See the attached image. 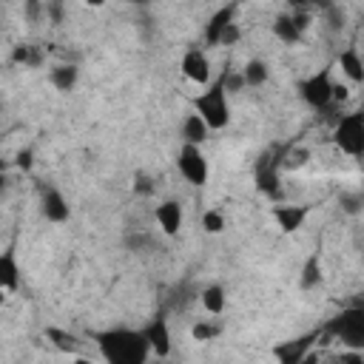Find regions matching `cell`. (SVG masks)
<instances>
[{
	"label": "cell",
	"mask_w": 364,
	"mask_h": 364,
	"mask_svg": "<svg viewBox=\"0 0 364 364\" xmlns=\"http://www.w3.org/2000/svg\"><path fill=\"white\" fill-rule=\"evenodd\" d=\"M94 341L102 358L111 364H142L151 353V344L142 330H125V327L102 330V333H94Z\"/></svg>",
	"instance_id": "1"
},
{
	"label": "cell",
	"mask_w": 364,
	"mask_h": 364,
	"mask_svg": "<svg viewBox=\"0 0 364 364\" xmlns=\"http://www.w3.org/2000/svg\"><path fill=\"white\" fill-rule=\"evenodd\" d=\"M193 108L210 125V131H222L230 122V105H228V91L222 85V77L208 82V88L193 97Z\"/></svg>",
	"instance_id": "2"
},
{
	"label": "cell",
	"mask_w": 364,
	"mask_h": 364,
	"mask_svg": "<svg viewBox=\"0 0 364 364\" xmlns=\"http://www.w3.org/2000/svg\"><path fill=\"white\" fill-rule=\"evenodd\" d=\"M327 336L341 341L344 347H364V304H347L336 318L327 321L324 327Z\"/></svg>",
	"instance_id": "3"
},
{
	"label": "cell",
	"mask_w": 364,
	"mask_h": 364,
	"mask_svg": "<svg viewBox=\"0 0 364 364\" xmlns=\"http://www.w3.org/2000/svg\"><path fill=\"white\" fill-rule=\"evenodd\" d=\"M284 154L287 148H273V151H264L259 159H256V191L264 193L267 199H282V185H279V168L284 162Z\"/></svg>",
	"instance_id": "4"
},
{
	"label": "cell",
	"mask_w": 364,
	"mask_h": 364,
	"mask_svg": "<svg viewBox=\"0 0 364 364\" xmlns=\"http://www.w3.org/2000/svg\"><path fill=\"white\" fill-rule=\"evenodd\" d=\"M333 142L347 156H364V111L344 114L333 128Z\"/></svg>",
	"instance_id": "5"
},
{
	"label": "cell",
	"mask_w": 364,
	"mask_h": 364,
	"mask_svg": "<svg viewBox=\"0 0 364 364\" xmlns=\"http://www.w3.org/2000/svg\"><path fill=\"white\" fill-rule=\"evenodd\" d=\"M299 94L301 100L316 108V111H324L330 102H333V80H330V68H318L316 74H310L307 80L299 82Z\"/></svg>",
	"instance_id": "6"
},
{
	"label": "cell",
	"mask_w": 364,
	"mask_h": 364,
	"mask_svg": "<svg viewBox=\"0 0 364 364\" xmlns=\"http://www.w3.org/2000/svg\"><path fill=\"white\" fill-rule=\"evenodd\" d=\"M176 168L196 188H202L208 182V176H210V165H208L205 154L199 151V145H191V142H182L179 156H176Z\"/></svg>",
	"instance_id": "7"
},
{
	"label": "cell",
	"mask_w": 364,
	"mask_h": 364,
	"mask_svg": "<svg viewBox=\"0 0 364 364\" xmlns=\"http://www.w3.org/2000/svg\"><path fill=\"white\" fill-rule=\"evenodd\" d=\"M236 9H239V0H230L228 6L216 9V11L208 17V23H205V48H216V46H219L222 31L228 28V23H233Z\"/></svg>",
	"instance_id": "8"
},
{
	"label": "cell",
	"mask_w": 364,
	"mask_h": 364,
	"mask_svg": "<svg viewBox=\"0 0 364 364\" xmlns=\"http://www.w3.org/2000/svg\"><path fill=\"white\" fill-rule=\"evenodd\" d=\"M179 68H182V74H185L191 82H196V85H208V82H210V60H208V54H205L202 48H188Z\"/></svg>",
	"instance_id": "9"
},
{
	"label": "cell",
	"mask_w": 364,
	"mask_h": 364,
	"mask_svg": "<svg viewBox=\"0 0 364 364\" xmlns=\"http://www.w3.org/2000/svg\"><path fill=\"white\" fill-rule=\"evenodd\" d=\"M310 216V205H273V219L282 233H296Z\"/></svg>",
	"instance_id": "10"
},
{
	"label": "cell",
	"mask_w": 364,
	"mask_h": 364,
	"mask_svg": "<svg viewBox=\"0 0 364 364\" xmlns=\"http://www.w3.org/2000/svg\"><path fill=\"white\" fill-rule=\"evenodd\" d=\"M142 333H145L151 350H154L159 358H168V355H171V330H168V321H165L162 316H156L151 324H145Z\"/></svg>",
	"instance_id": "11"
},
{
	"label": "cell",
	"mask_w": 364,
	"mask_h": 364,
	"mask_svg": "<svg viewBox=\"0 0 364 364\" xmlns=\"http://www.w3.org/2000/svg\"><path fill=\"white\" fill-rule=\"evenodd\" d=\"M318 333H310V336H301V338H293V341H284L279 347H273V355L282 361V364H301L307 358V350L313 347V338Z\"/></svg>",
	"instance_id": "12"
},
{
	"label": "cell",
	"mask_w": 364,
	"mask_h": 364,
	"mask_svg": "<svg viewBox=\"0 0 364 364\" xmlns=\"http://www.w3.org/2000/svg\"><path fill=\"white\" fill-rule=\"evenodd\" d=\"M40 210L48 222H65L71 216V208L65 202V196L57 191V188H46L43 191V199H40Z\"/></svg>",
	"instance_id": "13"
},
{
	"label": "cell",
	"mask_w": 364,
	"mask_h": 364,
	"mask_svg": "<svg viewBox=\"0 0 364 364\" xmlns=\"http://www.w3.org/2000/svg\"><path fill=\"white\" fill-rule=\"evenodd\" d=\"M156 222L165 236H176L182 228V205L176 199H165L156 205Z\"/></svg>",
	"instance_id": "14"
},
{
	"label": "cell",
	"mask_w": 364,
	"mask_h": 364,
	"mask_svg": "<svg viewBox=\"0 0 364 364\" xmlns=\"http://www.w3.org/2000/svg\"><path fill=\"white\" fill-rule=\"evenodd\" d=\"M0 287L3 293H14L20 287V267H17V256L11 247L0 253Z\"/></svg>",
	"instance_id": "15"
},
{
	"label": "cell",
	"mask_w": 364,
	"mask_h": 364,
	"mask_svg": "<svg viewBox=\"0 0 364 364\" xmlns=\"http://www.w3.org/2000/svg\"><path fill=\"white\" fill-rule=\"evenodd\" d=\"M179 134H182V142H191V145H205V139H208V134H210V125L193 111V114H188L185 117V122H182V128H179Z\"/></svg>",
	"instance_id": "16"
},
{
	"label": "cell",
	"mask_w": 364,
	"mask_h": 364,
	"mask_svg": "<svg viewBox=\"0 0 364 364\" xmlns=\"http://www.w3.org/2000/svg\"><path fill=\"white\" fill-rule=\"evenodd\" d=\"M77 77H80V68L74 63H57L51 71H48V80L57 91H71L77 85Z\"/></svg>",
	"instance_id": "17"
},
{
	"label": "cell",
	"mask_w": 364,
	"mask_h": 364,
	"mask_svg": "<svg viewBox=\"0 0 364 364\" xmlns=\"http://www.w3.org/2000/svg\"><path fill=\"white\" fill-rule=\"evenodd\" d=\"M318 284H321V256H318V250H313V253L304 259V264H301L299 287H301V290H313V287H318Z\"/></svg>",
	"instance_id": "18"
},
{
	"label": "cell",
	"mask_w": 364,
	"mask_h": 364,
	"mask_svg": "<svg viewBox=\"0 0 364 364\" xmlns=\"http://www.w3.org/2000/svg\"><path fill=\"white\" fill-rule=\"evenodd\" d=\"M338 65H341V71L350 82H364V60L353 46L338 54Z\"/></svg>",
	"instance_id": "19"
},
{
	"label": "cell",
	"mask_w": 364,
	"mask_h": 364,
	"mask_svg": "<svg viewBox=\"0 0 364 364\" xmlns=\"http://www.w3.org/2000/svg\"><path fill=\"white\" fill-rule=\"evenodd\" d=\"M46 338L60 350V353H68V355H77V350H80V341H77V336L74 333H68V330H60V327H46Z\"/></svg>",
	"instance_id": "20"
},
{
	"label": "cell",
	"mask_w": 364,
	"mask_h": 364,
	"mask_svg": "<svg viewBox=\"0 0 364 364\" xmlns=\"http://www.w3.org/2000/svg\"><path fill=\"white\" fill-rule=\"evenodd\" d=\"M273 34H276L282 43H287V46H293V43L301 40V31L296 28L293 14H279V17L273 20Z\"/></svg>",
	"instance_id": "21"
},
{
	"label": "cell",
	"mask_w": 364,
	"mask_h": 364,
	"mask_svg": "<svg viewBox=\"0 0 364 364\" xmlns=\"http://www.w3.org/2000/svg\"><path fill=\"white\" fill-rule=\"evenodd\" d=\"M225 304H228V296H225V287H222V284L205 287V293H202V307H205L208 313L219 316V313L225 310Z\"/></svg>",
	"instance_id": "22"
},
{
	"label": "cell",
	"mask_w": 364,
	"mask_h": 364,
	"mask_svg": "<svg viewBox=\"0 0 364 364\" xmlns=\"http://www.w3.org/2000/svg\"><path fill=\"white\" fill-rule=\"evenodd\" d=\"M242 74H245V82H247L250 88L267 82V65H264L262 60H247L245 68H242Z\"/></svg>",
	"instance_id": "23"
},
{
	"label": "cell",
	"mask_w": 364,
	"mask_h": 364,
	"mask_svg": "<svg viewBox=\"0 0 364 364\" xmlns=\"http://www.w3.org/2000/svg\"><path fill=\"white\" fill-rule=\"evenodd\" d=\"M338 208L344 213H350V216H358L364 210V193H358V191H341L338 193Z\"/></svg>",
	"instance_id": "24"
},
{
	"label": "cell",
	"mask_w": 364,
	"mask_h": 364,
	"mask_svg": "<svg viewBox=\"0 0 364 364\" xmlns=\"http://www.w3.org/2000/svg\"><path fill=\"white\" fill-rule=\"evenodd\" d=\"M11 63H17V65H40L43 63V54L34 48V46H14V51H11Z\"/></svg>",
	"instance_id": "25"
},
{
	"label": "cell",
	"mask_w": 364,
	"mask_h": 364,
	"mask_svg": "<svg viewBox=\"0 0 364 364\" xmlns=\"http://www.w3.org/2000/svg\"><path fill=\"white\" fill-rule=\"evenodd\" d=\"M202 228H205L208 233H222V230H225V216H222V210H216V208L205 210V213H202Z\"/></svg>",
	"instance_id": "26"
},
{
	"label": "cell",
	"mask_w": 364,
	"mask_h": 364,
	"mask_svg": "<svg viewBox=\"0 0 364 364\" xmlns=\"http://www.w3.org/2000/svg\"><path fill=\"white\" fill-rule=\"evenodd\" d=\"M131 191H134L136 196H151V193H154V179H151V173L136 171V173H134V182H131Z\"/></svg>",
	"instance_id": "27"
},
{
	"label": "cell",
	"mask_w": 364,
	"mask_h": 364,
	"mask_svg": "<svg viewBox=\"0 0 364 364\" xmlns=\"http://www.w3.org/2000/svg\"><path fill=\"white\" fill-rule=\"evenodd\" d=\"M222 85H225V91L228 94H236V91H242L247 82H245V74L242 71H222Z\"/></svg>",
	"instance_id": "28"
},
{
	"label": "cell",
	"mask_w": 364,
	"mask_h": 364,
	"mask_svg": "<svg viewBox=\"0 0 364 364\" xmlns=\"http://www.w3.org/2000/svg\"><path fill=\"white\" fill-rule=\"evenodd\" d=\"M191 336H193V341H210L213 336H219V327L210 321H196L191 327Z\"/></svg>",
	"instance_id": "29"
},
{
	"label": "cell",
	"mask_w": 364,
	"mask_h": 364,
	"mask_svg": "<svg viewBox=\"0 0 364 364\" xmlns=\"http://www.w3.org/2000/svg\"><path fill=\"white\" fill-rule=\"evenodd\" d=\"M307 156H310V151H307V148H287L282 168H301V165L307 162Z\"/></svg>",
	"instance_id": "30"
},
{
	"label": "cell",
	"mask_w": 364,
	"mask_h": 364,
	"mask_svg": "<svg viewBox=\"0 0 364 364\" xmlns=\"http://www.w3.org/2000/svg\"><path fill=\"white\" fill-rule=\"evenodd\" d=\"M324 14H327V23H330V31H341V28H344V20H347V17H344V11H341L338 6H330Z\"/></svg>",
	"instance_id": "31"
},
{
	"label": "cell",
	"mask_w": 364,
	"mask_h": 364,
	"mask_svg": "<svg viewBox=\"0 0 364 364\" xmlns=\"http://www.w3.org/2000/svg\"><path fill=\"white\" fill-rule=\"evenodd\" d=\"M239 40H242V28H239V23H228V28L222 31L219 46H236Z\"/></svg>",
	"instance_id": "32"
},
{
	"label": "cell",
	"mask_w": 364,
	"mask_h": 364,
	"mask_svg": "<svg viewBox=\"0 0 364 364\" xmlns=\"http://www.w3.org/2000/svg\"><path fill=\"white\" fill-rule=\"evenodd\" d=\"M14 165H17L20 171H28V168L34 165V154H31V148H23V151H17V156H14Z\"/></svg>",
	"instance_id": "33"
},
{
	"label": "cell",
	"mask_w": 364,
	"mask_h": 364,
	"mask_svg": "<svg viewBox=\"0 0 364 364\" xmlns=\"http://www.w3.org/2000/svg\"><path fill=\"white\" fill-rule=\"evenodd\" d=\"M46 11V3H40V0H26V17L34 23V20H40V14Z\"/></svg>",
	"instance_id": "34"
},
{
	"label": "cell",
	"mask_w": 364,
	"mask_h": 364,
	"mask_svg": "<svg viewBox=\"0 0 364 364\" xmlns=\"http://www.w3.org/2000/svg\"><path fill=\"white\" fill-rule=\"evenodd\" d=\"M46 14H48L54 23H60V20H63V0H46Z\"/></svg>",
	"instance_id": "35"
},
{
	"label": "cell",
	"mask_w": 364,
	"mask_h": 364,
	"mask_svg": "<svg viewBox=\"0 0 364 364\" xmlns=\"http://www.w3.org/2000/svg\"><path fill=\"white\" fill-rule=\"evenodd\" d=\"M293 23H296V28L304 34V28L310 26V14H307V11H301V9H296V11H293Z\"/></svg>",
	"instance_id": "36"
},
{
	"label": "cell",
	"mask_w": 364,
	"mask_h": 364,
	"mask_svg": "<svg viewBox=\"0 0 364 364\" xmlns=\"http://www.w3.org/2000/svg\"><path fill=\"white\" fill-rule=\"evenodd\" d=\"M347 97H350V88H347V85H341V82H333V102H338V105H341Z\"/></svg>",
	"instance_id": "37"
},
{
	"label": "cell",
	"mask_w": 364,
	"mask_h": 364,
	"mask_svg": "<svg viewBox=\"0 0 364 364\" xmlns=\"http://www.w3.org/2000/svg\"><path fill=\"white\" fill-rule=\"evenodd\" d=\"M338 361H364V353H341Z\"/></svg>",
	"instance_id": "38"
},
{
	"label": "cell",
	"mask_w": 364,
	"mask_h": 364,
	"mask_svg": "<svg viewBox=\"0 0 364 364\" xmlns=\"http://www.w3.org/2000/svg\"><path fill=\"white\" fill-rule=\"evenodd\" d=\"M287 3H290V6H293V9H304V6H307V3H310V0H287Z\"/></svg>",
	"instance_id": "39"
},
{
	"label": "cell",
	"mask_w": 364,
	"mask_h": 364,
	"mask_svg": "<svg viewBox=\"0 0 364 364\" xmlns=\"http://www.w3.org/2000/svg\"><path fill=\"white\" fill-rule=\"evenodd\" d=\"M85 6H91V9H100V6H105V0H85Z\"/></svg>",
	"instance_id": "40"
},
{
	"label": "cell",
	"mask_w": 364,
	"mask_h": 364,
	"mask_svg": "<svg viewBox=\"0 0 364 364\" xmlns=\"http://www.w3.org/2000/svg\"><path fill=\"white\" fill-rule=\"evenodd\" d=\"M122 3H128V6H148V0H122Z\"/></svg>",
	"instance_id": "41"
}]
</instances>
